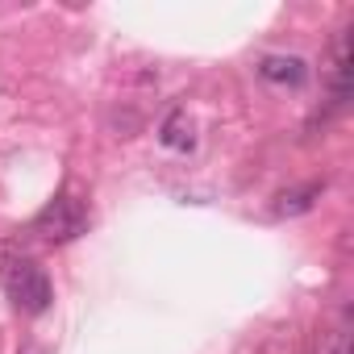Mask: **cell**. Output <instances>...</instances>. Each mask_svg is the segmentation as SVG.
Segmentation results:
<instances>
[{
    "label": "cell",
    "instance_id": "obj_6",
    "mask_svg": "<svg viewBox=\"0 0 354 354\" xmlns=\"http://www.w3.org/2000/svg\"><path fill=\"white\" fill-rule=\"evenodd\" d=\"M333 354H350V337H346V333L333 337Z\"/></svg>",
    "mask_w": 354,
    "mask_h": 354
},
{
    "label": "cell",
    "instance_id": "obj_3",
    "mask_svg": "<svg viewBox=\"0 0 354 354\" xmlns=\"http://www.w3.org/2000/svg\"><path fill=\"white\" fill-rule=\"evenodd\" d=\"M259 75L267 84H279V88H300L308 80V67H304L300 55H267L259 63Z\"/></svg>",
    "mask_w": 354,
    "mask_h": 354
},
{
    "label": "cell",
    "instance_id": "obj_1",
    "mask_svg": "<svg viewBox=\"0 0 354 354\" xmlns=\"http://www.w3.org/2000/svg\"><path fill=\"white\" fill-rule=\"evenodd\" d=\"M5 283H9V296H13V304L21 313H34L38 317V313L50 308V279H46V271L38 263H30V259L9 263L5 267Z\"/></svg>",
    "mask_w": 354,
    "mask_h": 354
},
{
    "label": "cell",
    "instance_id": "obj_5",
    "mask_svg": "<svg viewBox=\"0 0 354 354\" xmlns=\"http://www.w3.org/2000/svg\"><path fill=\"white\" fill-rule=\"evenodd\" d=\"M158 142H162L167 150H192V146H196V138H192V117H188L184 109H171L167 121H162V129H158Z\"/></svg>",
    "mask_w": 354,
    "mask_h": 354
},
{
    "label": "cell",
    "instance_id": "obj_4",
    "mask_svg": "<svg viewBox=\"0 0 354 354\" xmlns=\"http://www.w3.org/2000/svg\"><path fill=\"white\" fill-rule=\"evenodd\" d=\"M321 192H325V180H313V184L288 188V192H279V196H275L271 213H275V217H300V213H308V209L321 201Z\"/></svg>",
    "mask_w": 354,
    "mask_h": 354
},
{
    "label": "cell",
    "instance_id": "obj_2",
    "mask_svg": "<svg viewBox=\"0 0 354 354\" xmlns=\"http://www.w3.org/2000/svg\"><path fill=\"white\" fill-rule=\"evenodd\" d=\"M84 230H88V213H84V205L75 196H59L34 217V234H42L46 242H71Z\"/></svg>",
    "mask_w": 354,
    "mask_h": 354
}]
</instances>
